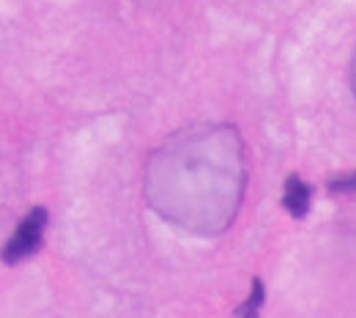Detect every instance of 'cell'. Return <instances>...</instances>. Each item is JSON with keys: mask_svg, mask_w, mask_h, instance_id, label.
<instances>
[{"mask_svg": "<svg viewBox=\"0 0 356 318\" xmlns=\"http://www.w3.org/2000/svg\"><path fill=\"white\" fill-rule=\"evenodd\" d=\"M310 200H312V189L310 184L299 176H288V182L282 186V206L291 217L296 220H305L307 212H310Z\"/></svg>", "mask_w": 356, "mask_h": 318, "instance_id": "cell-3", "label": "cell"}, {"mask_svg": "<svg viewBox=\"0 0 356 318\" xmlns=\"http://www.w3.org/2000/svg\"><path fill=\"white\" fill-rule=\"evenodd\" d=\"M329 192H337V195H348V192H356V173H348V176H337L329 182Z\"/></svg>", "mask_w": 356, "mask_h": 318, "instance_id": "cell-5", "label": "cell"}, {"mask_svg": "<svg viewBox=\"0 0 356 318\" xmlns=\"http://www.w3.org/2000/svg\"><path fill=\"white\" fill-rule=\"evenodd\" d=\"M351 86H354V93H356V55H354V63H351Z\"/></svg>", "mask_w": 356, "mask_h": 318, "instance_id": "cell-6", "label": "cell"}, {"mask_svg": "<svg viewBox=\"0 0 356 318\" xmlns=\"http://www.w3.org/2000/svg\"><path fill=\"white\" fill-rule=\"evenodd\" d=\"M264 302H266V288H264V280H252V291L250 296L236 308V318H261L264 310Z\"/></svg>", "mask_w": 356, "mask_h": 318, "instance_id": "cell-4", "label": "cell"}, {"mask_svg": "<svg viewBox=\"0 0 356 318\" xmlns=\"http://www.w3.org/2000/svg\"><path fill=\"white\" fill-rule=\"evenodd\" d=\"M44 228H47V209L44 206H33L22 220L19 225L14 228L11 239L6 241L0 258L6 264H19L31 255H36V250L42 247L44 241Z\"/></svg>", "mask_w": 356, "mask_h": 318, "instance_id": "cell-2", "label": "cell"}, {"mask_svg": "<svg viewBox=\"0 0 356 318\" xmlns=\"http://www.w3.org/2000/svg\"><path fill=\"white\" fill-rule=\"evenodd\" d=\"M247 184L244 145L233 127L197 124L168 137L145 162V200L168 223L217 236L238 214Z\"/></svg>", "mask_w": 356, "mask_h": 318, "instance_id": "cell-1", "label": "cell"}]
</instances>
